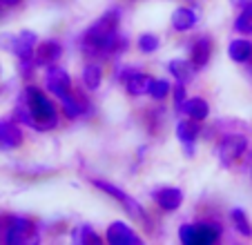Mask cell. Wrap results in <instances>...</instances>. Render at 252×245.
Segmentation results:
<instances>
[{"mask_svg": "<svg viewBox=\"0 0 252 245\" xmlns=\"http://www.w3.org/2000/svg\"><path fill=\"white\" fill-rule=\"evenodd\" d=\"M123 43L119 38V11H107L103 18H98L83 36V49L90 56L107 58L114 52H121Z\"/></svg>", "mask_w": 252, "mask_h": 245, "instance_id": "cell-1", "label": "cell"}, {"mask_svg": "<svg viewBox=\"0 0 252 245\" xmlns=\"http://www.w3.org/2000/svg\"><path fill=\"white\" fill-rule=\"evenodd\" d=\"M16 118L20 122H25V125H29V127L40 129V132L54 129L58 125V114L52 98L45 92L36 90V87H27L25 90L23 100L16 107Z\"/></svg>", "mask_w": 252, "mask_h": 245, "instance_id": "cell-2", "label": "cell"}, {"mask_svg": "<svg viewBox=\"0 0 252 245\" xmlns=\"http://www.w3.org/2000/svg\"><path fill=\"white\" fill-rule=\"evenodd\" d=\"M2 241L9 245L33 243V241H38L36 225H33V221H29V218H25V216L5 218V236H2Z\"/></svg>", "mask_w": 252, "mask_h": 245, "instance_id": "cell-3", "label": "cell"}, {"mask_svg": "<svg viewBox=\"0 0 252 245\" xmlns=\"http://www.w3.org/2000/svg\"><path fill=\"white\" fill-rule=\"evenodd\" d=\"M221 225L219 223H196V225H181L179 230V239L186 245H210L214 241H219Z\"/></svg>", "mask_w": 252, "mask_h": 245, "instance_id": "cell-4", "label": "cell"}, {"mask_svg": "<svg viewBox=\"0 0 252 245\" xmlns=\"http://www.w3.org/2000/svg\"><path fill=\"white\" fill-rule=\"evenodd\" d=\"M0 45L5 49H9L11 54H16L18 58H33V52L38 47V38L36 33L25 29L20 33H7L0 36Z\"/></svg>", "mask_w": 252, "mask_h": 245, "instance_id": "cell-5", "label": "cell"}, {"mask_svg": "<svg viewBox=\"0 0 252 245\" xmlns=\"http://www.w3.org/2000/svg\"><path fill=\"white\" fill-rule=\"evenodd\" d=\"M94 185L100 189V192H105L107 196H112L114 201H119L121 205H123L125 210H127V214L132 218H143V210H141V205H138V201H134L129 194H125L123 189H119L114 183H107V181H100V179H96L94 181Z\"/></svg>", "mask_w": 252, "mask_h": 245, "instance_id": "cell-6", "label": "cell"}, {"mask_svg": "<svg viewBox=\"0 0 252 245\" xmlns=\"http://www.w3.org/2000/svg\"><path fill=\"white\" fill-rule=\"evenodd\" d=\"M45 87H47L49 94H54L58 100H61L63 96H67L71 92V78L63 67L52 65L47 69V74H45Z\"/></svg>", "mask_w": 252, "mask_h": 245, "instance_id": "cell-7", "label": "cell"}, {"mask_svg": "<svg viewBox=\"0 0 252 245\" xmlns=\"http://www.w3.org/2000/svg\"><path fill=\"white\" fill-rule=\"evenodd\" d=\"M246 147H248V141H246V136H241V134H230V136H225L219 145L221 165H232L234 160L243 156Z\"/></svg>", "mask_w": 252, "mask_h": 245, "instance_id": "cell-8", "label": "cell"}, {"mask_svg": "<svg viewBox=\"0 0 252 245\" xmlns=\"http://www.w3.org/2000/svg\"><path fill=\"white\" fill-rule=\"evenodd\" d=\"M105 239H107V243H112V245H138V243H141L138 234L127 225V223H123V221H114V223H112V225L107 227Z\"/></svg>", "mask_w": 252, "mask_h": 245, "instance_id": "cell-9", "label": "cell"}, {"mask_svg": "<svg viewBox=\"0 0 252 245\" xmlns=\"http://www.w3.org/2000/svg\"><path fill=\"white\" fill-rule=\"evenodd\" d=\"M152 83H154V78H150V76L143 74V71H127V74H125V78H123L125 92H127L129 96H145V94H150Z\"/></svg>", "mask_w": 252, "mask_h": 245, "instance_id": "cell-10", "label": "cell"}, {"mask_svg": "<svg viewBox=\"0 0 252 245\" xmlns=\"http://www.w3.org/2000/svg\"><path fill=\"white\" fill-rule=\"evenodd\" d=\"M61 56H63V47H61V43H56V40H45V43H40L38 47H36V52H33L36 65H43V67L56 65V61Z\"/></svg>", "mask_w": 252, "mask_h": 245, "instance_id": "cell-11", "label": "cell"}, {"mask_svg": "<svg viewBox=\"0 0 252 245\" xmlns=\"http://www.w3.org/2000/svg\"><path fill=\"white\" fill-rule=\"evenodd\" d=\"M154 201H157V205L161 210H165V212H174V210L181 208L183 192L179 187H158L157 192H154Z\"/></svg>", "mask_w": 252, "mask_h": 245, "instance_id": "cell-12", "label": "cell"}, {"mask_svg": "<svg viewBox=\"0 0 252 245\" xmlns=\"http://www.w3.org/2000/svg\"><path fill=\"white\" fill-rule=\"evenodd\" d=\"M23 143V132L16 122L0 121V147L2 150H16Z\"/></svg>", "mask_w": 252, "mask_h": 245, "instance_id": "cell-13", "label": "cell"}, {"mask_svg": "<svg viewBox=\"0 0 252 245\" xmlns=\"http://www.w3.org/2000/svg\"><path fill=\"white\" fill-rule=\"evenodd\" d=\"M210 56H212V40H210L208 36L199 38V40L192 45V65H194L196 69H201V67H205L210 62Z\"/></svg>", "mask_w": 252, "mask_h": 245, "instance_id": "cell-14", "label": "cell"}, {"mask_svg": "<svg viewBox=\"0 0 252 245\" xmlns=\"http://www.w3.org/2000/svg\"><path fill=\"white\" fill-rule=\"evenodd\" d=\"M196 25V11L190 9V7H179L172 14V27L176 31H190Z\"/></svg>", "mask_w": 252, "mask_h": 245, "instance_id": "cell-15", "label": "cell"}, {"mask_svg": "<svg viewBox=\"0 0 252 245\" xmlns=\"http://www.w3.org/2000/svg\"><path fill=\"white\" fill-rule=\"evenodd\" d=\"M170 74L174 76L176 80H181V83H188V80L194 76V69L196 67L192 65V61H183V58H172L170 65H167Z\"/></svg>", "mask_w": 252, "mask_h": 245, "instance_id": "cell-16", "label": "cell"}, {"mask_svg": "<svg viewBox=\"0 0 252 245\" xmlns=\"http://www.w3.org/2000/svg\"><path fill=\"white\" fill-rule=\"evenodd\" d=\"M228 56L234 62H248L252 58V43L243 40V38H237V40H232L228 45Z\"/></svg>", "mask_w": 252, "mask_h": 245, "instance_id": "cell-17", "label": "cell"}, {"mask_svg": "<svg viewBox=\"0 0 252 245\" xmlns=\"http://www.w3.org/2000/svg\"><path fill=\"white\" fill-rule=\"evenodd\" d=\"M183 114L192 118V121H205L210 116V107L205 103V98H188L186 100V107H183Z\"/></svg>", "mask_w": 252, "mask_h": 245, "instance_id": "cell-18", "label": "cell"}, {"mask_svg": "<svg viewBox=\"0 0 252 245\" xmlns=\"http://www.w3.org/2000/svg\"><path fill=\"white\" fill-rule=\"evenodd\" d=\"M100 83H103V69H100V65L87 62V65L83 67V85L90 92H96L100 87Z\"/></svg>", "mask_w": 252, "mask_h": 245, "instance_id": "cell-19", "label": "cell"}, {"mask_svg": "<svg viewBox=\"0 0 252 245\" xmlns=\"http://www.w3.org/2000/svg\"><path fill=\"white\" fill-rule=\"evenodd\" d=\"M196 136H199V127H196L194 121H179V125H176V138L183 145H194Z\"/></svg>", "mask_w": 252, "mask_h": 245, "instance_id": "cell-20", "label": "cell"}, {"mask_svg": "<svg viewBox=\"0 0 252 245\" xmlns=\"http://www.w3.org/2000/svg\"><path fill=\"white\" fill-rule=\"evenodd\" d=\"M234 31L241 33V36H250L252 33V2L248 7H243L241 14L234 20Z\"/></svg>", "mask_w": 252, "mask_h": 245, "instance_id": "cell-21", "label": "cell"}, {"mask_svg": "<svg viewBox=\"0 0 252 245\" xmlns=\"http://www.w3.org/2000/svg\"><path fill=\"white\" fill-rule=\"evenodd\" d=\"M61 105H63V112H65L67 118H78L83 112H85V109H83V103H81V100H78L74 94H71V92H69L67 96H63V98H61Z\"/></svg>", "mask_w": 252, "mask_h": 245, "instance_id": "cell-22", "label": "cell"}, {"mask_svg": "<svg viewBox=\"0 0 252 245\" xmlns=\"http://www.w3.org/2000/svg\"><path fill=\"white\" fill-rule=\"evenodd\" d=\"M230 218H232V225L237 227L239 234H243V236H252V225H250V221H248L246 212H243L241 208H234L232 212H230Z\"/></svg>", "mask_w": 252, "mask_h": 245, "instance_id": "cell-23", "label": "cell"}, {"mask_svg": "<svg viewBox=\"0 0 252 245\" xmlns=\"http://www.w3.org/2000/svg\"><path fill=\"white\" fill-rule=\"evenodd\" d=\"M71 239L76 241V243H81V245H96V243H100V236L96 234L94 230H92L90 225H81L74 234H71Z\"/></svg>", "mask_w": 252, "mask_h": 245, "instance_id": "cell-24", "label": "cell"}, {"mask_svg": "<svg viewBox=\"0 0 252 245\" xmlns=\"http://www.w3.org/2000/svg\"><path fill=\"white\" fill-rule=\"evenodd\" d=\"M172 92V85L167 83L165 78H157L152 83V90H150V96H152L154 100H163V98H167V94Z\"/></svg>", "mask_w": 252, "mask_h": 245, "instance_id": "cell-25", "label": "cell"}, {"mask_svg": "<svg viewBox=\"0 0 252 245\" xmlns=\"http://www.w3.org/2000/svg\"><path fill=\"white\" fill-rule=\"evenodd\" d=\"M158 45H161V40H158V36H154V33H143V36L138 38V49H141L143 54H154L158 49Z\"/></svg>", "mask_w": 252, "mask_h": 245, "instance_id": "cell-26", "label": "cell"}, {"mask_svg": "<svg viewBox=\"0 0 252 245\" xmlns=\"http://www.w3.org/2000/svg\"><path fill=\"white\" fill-rule=\"evenodd\" d=\"M174 107L179 114H183V107H186V100H188V94H186V83H181V80H176L174 85Z\"/></svg>", "mask_w": 252, "mask_h": 245, "instance_id": "cell-27", "label": "cell"}, {"mask_svg": "<svg viewBox=\"0 0 252 245\" xmlns=\"http://www.w3.org/2000/svg\"><path fill=\"white\" fill-rule=\"evenodd\" d=\"M232 2H234V5H237V7H241V9H243V7H248V5H250L252 0H232Z\"/></svg>", "mask_w": 252, "mask_h": 245, "instance_id": "cell-28", "label": "cell"}, {"mask_svg": "<svg viewBox=\"0 0 252 245\" xmlns=\"http://www.w3.org/2000/svg\"><path fill=\"white\" fill-rule=\"evenodd\" d=\"M0 2H2L5 7H16V5L20 2V0H0Z\"/></svg>", "mask_w": 252, "mask_h": 245, "instance_id": "cell-29", "label": "cell"}]
</instances>
